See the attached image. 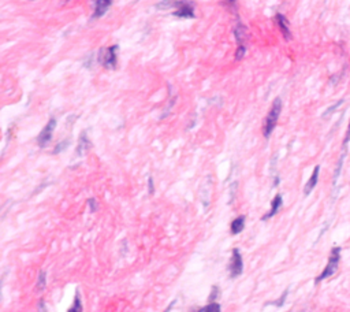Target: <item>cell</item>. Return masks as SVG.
Segmentation results:
<instances>
[{
    "label": "cell",
    "mask_w": 350,
    "mask_h": 312,
    "mask_svg": "<svg viewBox=\"0 0 350 312\" xmlns=\"http://www.w3.org/2000/svg\"><path fill=\"white\" fill-rule=\"evenodd\" d=\"M281 112H282V100H281V98H277L274 100L273 106L266 117L264 125H262V136L266 138H270V136L273 134L274 129L277 127L278 121H279Z\"/></svg>",
    "instance_id": "cell-1"
},
{
    "label": "cell",
    "mask_w": 350,
    "mask_h": 312,
    "mask_svg": "<svg viewBox=\"0 0 350 312\" xmlns=\"http://www.w3.org/2000/svg\"><path fill=\"white\" fill-rule=\"evenodd\" d=\"M339 260H340V248L339 247H334V248L331 249L330 256H328V262H327L326 267L323 268V271H321L320 275L316 277L315 283L317 285V283H320L321 281H324V279L332 277V275L336 273V270H338Z\"/></svg>",
    "instance_id": "cell-2"
},
{
    "label": "cell",
    "mask_w": 350,
    "mask_h": 312,
    "mask_svg": "<svg viewBox=\"0 0 350 312\" xmlns=\"http://www.w3.org/2000/svg\"><path fill=\"white\" fill-rule=\"evenodd\" d=\"M118 45H111L107 48H102L99 51L98 60L99 63L102 64L103 67L108 68V70H114L117 67L118 63Z\"/></svg>",
    "instance_id": "cell-3"
},
{
    "label": "cell",
    "mask_w": 350,
    "mask_h": 312,
    "mask_svg": "<svg viewBox=\"0 0 350 312\" xmlns=\"http://www.w3.org/2000/svg\"><path fill=\"white\" fill-rule=\"evenodd\" d=\"M175 11L172 13L174 17L184 18V20H193L195 14V5L189 0H175Z\"/></svg>",
    "instance_id": "cell-4"
},
{
    "label": "cell",
    "mask_w": 350,
    "mask_h": 312,
    "mask_svg": "<svg viewBox=\"0 0 350 312\" xmlns=\"http://www.w3.org/2000/svg\"><path fill=\"white\" fill-rule=\"evenodd\" d=\"M234 36H235V40H237V44H238V48H237V52H235V60H241V59L245 56V52H246V45H245V40H246V28L245 25H242L241 22L235 25L234 28Z\"/></svg>",
    "instance_id": "cell-5"
},
{
    "label": "cell",
    "mask_w": 350,
    "mask_h": 312,
    "mask_svg": "<svg viewBox=\"0 0 350 312\" xmlns=\"http://www.w3.org/2000/svg\"><path fill=\"white\" fill-rule=\"evenodd\" d=\"M243 271V260L242 255L239 252V249L234 248L233 254H231V258H230L229 262V274L231 278H237L239 277Z\"/></svg>",
    "instance_id": "cell-6"
},
{
    "label": "cell",
    "mask_w": 350,
    "mask_h": 312,
    "mask_svg": "<svg viewBox=\"0 0 350 312\" xmlns=\"http://www.w3.org/2000/svg\"><path fill=\"white\" fill-rule=\"evenodd\" d=\"M56 119L55 118H51L48 121V123L44 126V129L41 130V133L37 137V144H39L40 148H44L49 144V141L52 140V134H54L55 127H56Z\"/></svg>",
    "instance_id": "cell-7"
},
{
    "label": "cell",
    "mask_w": 350,
    "mask_h": 312,
    "mask_svg": "<svg viewBox=\"0 0 350 312\" xmlns=\"http://www.w3.org/2000/svg\"><path fill=\"white\" fill-rule=\"evenodd\" d=\"M275 20H277V24L278 26H279L281 32H282L285 40L289 41V40L292 39V32H290V26H289L287 18L283 14H279V13H278V14L275 15Z\"/></svg>",
    "instance_id": "cell-8"
},
{
    "label": "cell",
    "mask_w": 350,
    "mask_h": 312,
    "mask_svg": "<svg viewBox=\"0 0 350 312\" xmlns=\"http://www.w3.org/2000/svg\"><path fill=\"white\" fill-rule=\"evenodd\" d=\"M112 6V0H96L95 3V11H93V20L95 18H102L106 14L110 7Z\"/></svg>",
    "instance_id": "cell-9"
},
{
    "label": "cell",
    "mask_w": 350,
    "mask_h": 312,
    "mask_svg": "<svg viewBox=\"0 0 350 312\" xmlns=\"http://www.w3.org/2000/svg\"><path fill=\"white\" fill-rule=\"evenodd\" d=\"M283 204V199L281 195H277L273 199V201H271V210L268 211L267 214L264 215V216H261V220H268L270 218H273V216H275V215L279 212V210H281V207H282Z\"/></svg>",
    "instance_id": "cell-10"
},
{
    "label": "cell",
    "mask_w": 350,
    "mask_h": 312,
    "mask_svg": "<svg viewBox=\"0 0 350 312\" xmlns=\"http://www.w3.org/2000/svg\"><path fill=\"white\" fill-rule=\"evenodd\" d=\"M319 173H320V166H316L312 171L311 178L308 180V182L305 184V188H304V195L305 196L309 195L312 190L316 188L317 181H319Z\"/></svg>",
    "instance_id": "cell-11"
},
{
    "label": "cell",
    "mask_w": 350,
    "mask_h": 312,
    "mask_svg": "<svg viewBox=\"0 0 350 312\" xmlns=\"http://www.w3.org/2000/svg\"><path fill=\"white\" fill-rule=\"evenodd\" d=\"M245 229V216L241 215V216H237L235 219L230 223V231L233 236H237L239 234L242 230Z\"/></svg>",
    "instance_id": "cell-12"
},
{
    "label": "cell",
    "mask_w": 350,
    "mask_h": 312,
    "mask_svg": "<svg viewBox=\"0 0 350 312\" xmlns=\"http://www.w3.org/2000/svg\"><path fill=\"white\" fill-rule=\"evenodd\" d=\"M91 148V142H89V138L86 137L85 132L81 133V137H79V142H78L77 146V155L82 156L85 152H88V149Z\"/></svg>",
    "instance_id": "cell-13"
},
{
    "label": "cell",
    "mask_w": 350,
    "mask_h": 312,
    "mask_svg": "<svg viewBox=\"0 0 350 312\" xmlns=\"http://www.w3.org/2000/svg\"><path fill=\"white\" fill-rule=\"evenodd\" d=\"M345 156H346V149L340 153L339 161H338V165H336L335 174H334V180H332V185L334 186L336 185V181H338V178H339L340 176V170H342V165H343V159H345Z\"/></svg>",
    "instance_id": "cell-14"
},
{
    "label": "cell",
    "mask_w": 350,
    "mask_h": 312,
    "mask_svg": "<svg viewBox=\"0 0 350 312\" xmlns=\"http://www.w3.org/2000/svg\"><path fill=\"white\" fill-rule=\"evenodd\" d=\"M67 312H82V302H81L79 292L75 293V300H74V304L71 305V307L68 308Z\"/></svg>",
    "instance_id": "cell-15"
},
{
    "label": "cell",
    "mask_w": 350,
    "mask_h": 312,
    "mask_svg": "<svg viewBox=\"0 0 350 312\" xmlns=\"http://www.w3.org/2000/svg\"><path fill=\"white\" fill-rule=\"evenodd\" d=\"M343 102H345L343 99H340V100H338V102H336L335 104H332V106H330V107L327 108L326 111L323 112V115H321V117L324 118V119H327V118L330 117V115H331V114H332V112H335V111H336V108L340 107V106L343 104Z\"/></svg>",
    "instance_id": "cell-16"
},
{
    "label": "cell",
    "mask_w": 350,
    "mask_h": 312,
    "mask_svg": "<svg viewBox=\"0 0 350 312\" xmlns=\"http://www.w3.org/2000/svg\"><path fill=\"white\" fill-rule=\"evenodd\" d=\"M220 309H222V308H220V304H219V302L212 301V302H209L208 305L200 308L199 312H220Z\"/></svg>",
    "instance_id": "cell-17"
},
{
    "label": "cell",
    "mask_w": 350,
    "mask_h": 312,
    "mask_svg": "<svg viewBox=\"0 0 350 312\" xmlns=\"http://www.w3.org/2000/svg\"><path fill=\"white\" fill-rule=\"evenodd\" d=\"M45 286H47V274H45V271H41L39 275V281H37V286L36 288L39 289V290H44Z\"/></svg>",
    "instance_id": "cell-18"
},
{
    "label": "cell",
    "mask_w": 350,
    "mask_h": 312,
    "mask_svg": "<svg viewBox=\"0 0 350 312\" xmlns=\"http://www.w3.org/2000/svg\"><path fill=\"white\" fill-rule=\"evenodd\" d=\"M175 0H161L160 3L156 5V9L157 10H165V9H170V7H174Z\"/></svg>",
    "instance_id": "cell-19"
},
{
    "label": "cell",
    "mask_w": 350,
    "mask_h": 312,
    "mask_svg": "<svg viewBox=\"0 0 350 312\" xmlns=\"http://www.w3.org/2000/svg\"><path fill=\"white\" fill-rule=\"evenodd\" d=\"M287 293H289V290H286V292L283 293L282 294V297L279 298V300H277V301H274V302H268V304H266V305H277V307H282L283 305V302H285V300H286V297H287Z\"/></svg>",
    "instance_id": "cell-20"
},
{
    "label": "cell",
    "mask_w": 350,
    "mask_h": 312,
    "mask_svg": "<svg viewBox=\"0 0 350 312\" xmlns=\"http://www.w3.org/2000/svg\"><path fill=\"white\" fill-rule=\"evenodd\" d=\"M86 203H88V207H89V211H91V212H95V211L98 210V203H96V200H95V199H89Z\"/></svg>",
    "instance_id": "cell-21"
},
{
    "label": "cell",
    "mask_w": 350,
    "mask_h": 312,
    "mask_svg": "<svg viewBox=\"0 0 350 312\" xmlns=\"http://www.w3.org/2000/svg\"><path fill=\"white\" fill-rule=\"evenodd\" d=\"M148 192H149V195L155 193V185H153V178L152 177L148 178Z\"/></svg>",
    "instance_id": "cell-22"
},
{
    "label": "cell",
    "mask_w": 350,
    "mask_h": 312,
    "mask_svg": "<svg viewBox=\"0 0 350 312\" xmlns=\"http://www.w3.org/2000/svg\"><path fill=\"white\" fill-rule=\"evenodd\" d=\"M68 144H70V141H63V142H60V144H59V145L56 146V148H55V149H54V153H59V152L62 151L63 148H66V146H67Z\"/></svg>",
    "instance_id": "cell-23"
},
{
    "label": "cell",
    "mask_w": 350,
    "mask_h": 312,
    "mask_svg": "<svg viewBox=\"0 0 350 312\" xmlns=\"http://www.w3.org/2000/svg\"><path fill=\"white\" fill-rule=\"evenodd\" d=\"M349 141H350V121H349V125H347V132H346L345 140H343V146L347 145V142Z\"/></svg>",
    "instance_id": "cell-24"
},
{
    "label": "cell",
    "mask_w": 350,
    "mask_h": 312,
    "mask_svg": "<svg viewBox=\"0 0 350 312\" xmlns=\"http://www.w3.org/2000/svg\"><path fill=\"white\" fill-rule=\"evenodd\" d=\"M174 304H175V301H172V302H171L170 305H168V308H167V309H165V312H170V309H171V308H172V305H174Z\"/></svg>",
    "instance_id": "cell-25"
}]
</instances>
